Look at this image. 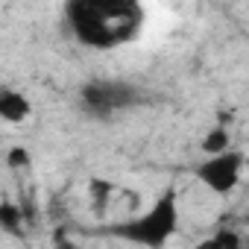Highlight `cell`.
Wrapping results in <instances>:
<instances>
[{
    "instance_id": "cell-1",
    "label": "cell",
    "mask_w": 249,
    "mask_h": 249,
    "mask_svg": "<svg viewBox=\"0 0 249 249\" xmlns=\"http://www.w3.org/2000/svg\"><path fill=\"white\" fill-rule=\"evenodd\" d=\"M65 18L76 41L94 50L129 44L144 27V9L132 0H73L65 6Z\"/></svg>"
},
{
    "instance_id": "cell-2",
    "label": "cell",
    "mask_w": 249,
    "mask_h": 249,
    "mask_svg": "<svg viewBox=\"0 0 249 249\" xmlns=\"http://www.w3.org/2000/svg\"><path fill=\"white\" fill-rule=\"evenodd\" d=\"M176 231H179V196L173 188H167L144 214L111 226L114 237H123L144 249H161Z\"/></svg>"
},
{
    "instance_id": "cell-3",
    "label": "cell",
    "mask_w": 249,
    "mask_h": 249,
    "mask_svg": "<svg viewBox=\"0 0 249 249\" xmlns=\"http://www.w3.org/2000/svg\"><path fill=\"white\" fill-rule=\"evenodd\" d=\"M141 100H144V91L126 79H91L79 91L82 108L97 120H106L117 111H126L138 106Z\"/></svg>"
},
{
    "instance_id": "cell-4",
    "label": "cell",
    "mask_w": 249,
    "mask_h": 249,
    "mask_svg": "<svg viewBox=\"0 0 249 249\" xmlns=\"http://www.w3.org/2000/svg\"><path fill=\"white\" fill-rule=\"evenodd\" d=\"M243 161L246 156L240 150H226L220 156H208L199 167H196V179L214 191V194H231L240 185L243 176Z\"/></svg>"
},
{
    "instance_id": "cell-5",
    "label": "cell",
    "mask_w": 249,
    "mask_h": 249,
    "mask_svg": "<svg viewBox=\"0 0 249 249\" xmlns=\"http://www.w3.org/2000/svg\"><path fill=\"white\" fill-rule=\"evenodd\" d=\"M33 117V103L27 94L15 88H0V120L6 123H27Z\"/></svg>"
},
{
    "instance_id": "cell-6",
    "label": "cell",
    "mask_w": 249,
    "mask_h": 249,
    "mask_svg": "<svg viewBox=\"0 0 249 249\" xmlns=\"http://www.w3.org/2000/svg\"><path fill=\"white\" fill-rule=\"evenodd\" d=\"M194 249H243V240H240L237 231H231V229H220L217 234L205 237V240L196 243Z\"/></svg>"
},
{
    "instance_id": "cell-7",
    "label": "cell",
    "mask_w": 249,
    "mask_h": 249,
    "mask_svg": "<svg viewBox=\"0 0 249 249\" xmlns=\"http://www.w3.org/2000/svg\"><path fill=\"white\" fill-rule=\"evenodd\" d=\"M229 141H231L229 129H226V126H214V129L202 138V153H205V159H208V156H220V153L231 150V147H229Z\"/></svg>"
},
{
    "instance_id": "cell-8",
    "label": "cell",
    "mask_w": 249,
    "mask_h": 249,
    "mask_svg": "<svg viewBox=\"0 0 249 249\" xmlns=\"http://www.w3.org/2000/svg\"><path fill=\"white\" fill-rule=\"evenodd\" d=\"M0 229L9 231V234L24 231V214L15 202H0Z\"/></svg>"
},
{
    "instance_id": "cell-9",
    "label": "cell",
    "mask_w": 249,
    "mask_h": 249,
    "mask_svg": "<svg viewBox=\"0 0 249 249\" xmlns=\"http://www.w3.org/2000/svg\"><path fill=\"white\" fill-rule=\"evenodd\" d=\"M111 191H114V185H111V182H103V179H94V182H91V196H94V205H97V208H103V205L108 202V196H111Z\"/></svg>"
},
{
    "instance_id": "cell-10",
    "label": "cell",
    "mask_w": 249,
    "mask_h": 249,
    "mask_svg": "<svg viewBox=\"0 0 249 249\" xmlns=\"http://www.w3.org/2000/svg\"><path fill=\"white\" fill-rule=\"evenodd\" d=\"M6 161H9V167H27L30 164V153L24 147H12L6 153Z\"/></svg>"
}]
</instances>
